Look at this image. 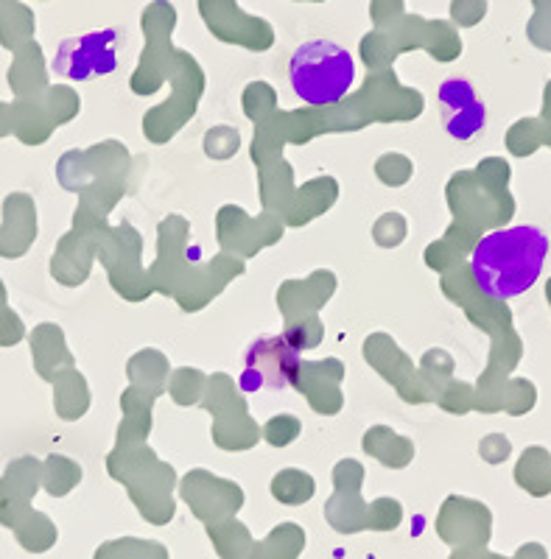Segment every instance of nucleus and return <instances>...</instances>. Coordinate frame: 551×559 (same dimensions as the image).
Returning a JSON list of instances; mask_svg holds the SVG:
<instances>
[{
    "mask_svg": "<svg viewBox=\"0 0 551 559\" xmlns=\"http://www.w3.org/2000/svg\"><path fill=\"white\" fill-rule=\"evenodd\" d=\"M124 43V32L104 28L82 37H70L59 45L51 68L57 76L70 82H87L95 76H107L118 68V45Z\"/></svg>",
    "mask_w": 551,
    "mask_h": 559,
    "instance_id": "20e7f679",
    "label": "nucleus"
},
{
    "mask_svg": "<svg viewBox=\"0 0 551 559\" xmlns=\"http://www.w3.org/2000/svg\"><path fill=\"white\" fill-rule=\"evenodd\" d=\"M445 132L454 140H470L488 123V107L468 79H445L437 90Z\"/></svg>",
    "mask_w": 551,
    "mask_h": 559,
    "instance_id": "39448f33",
    "label": "nucleus"
},
{
    "mask_svg": "<svg viewBox=\"0 0 551 559\" xmlns=\"http://www.w3.org/2000/svg\"><path fill=\"white\" fill-rule=\"evenodd\" d=\"M300 372V347L289 336H263L249 344L244 356L242 389L255 392H280L292 386Z\"/></svg>",
    "mask_w": 551,
    "mask_h": 559,
    "instance_id": "7ed1b4c3",
    "label": "nucleus"
},
{
    "mask_svg": "<svg viewBox=\"0 0 551 559\" xmlns=\"http://www.w3.org/2000/svg\"><path fill=\"white\" fill-rule=\"evenodd\" d=\"M546 254H549V238L532 224L488 233L470 254L476 286L495 299L520 297L538 283Z\"/></svg>",
    "mask_w": 551,
    "mask_h": 559,
    "instance_id": "f257e3e1",
    "label": "nucleus"
},
{
    "mask_svg": "<svg viewBox=\"0 0 551 559\" xmlns=\"http://www.w3.org/2000/svg\"><path fill=\"white\" fill-rule=\"evenodd\" d=\"M289 82L300 102L310 107H328L342 102L355 82V62L348 48L314 39L300 45L289 62Z\"/></svg>",
    "mask_w": 551,
    "mask_h": 559,
    "instance_id": "f03ea898",
    "label": "nucleus"
}]
</instances>
